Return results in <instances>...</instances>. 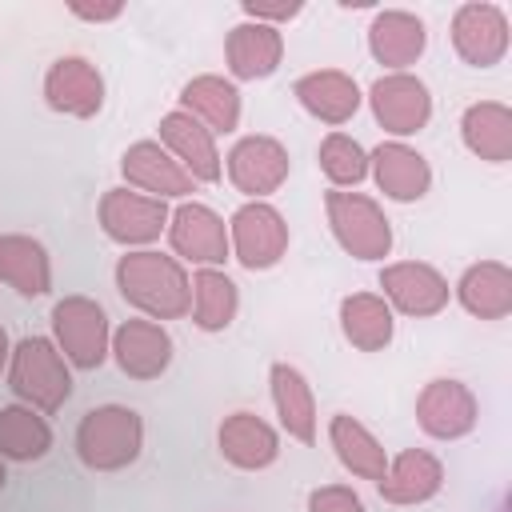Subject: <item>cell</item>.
Segmentation results:
<instances>
[{
	"mask_svg": "<svg viewBox=\"0 0 512 512\" xmlns=\"http://www.w3.org/2000/svg\"><path fill=\"white\" fill-rule=\"evenodd\" d=\"M116 288L136 312H144V320H180L192 308V280L184 264L152 248H136L116 260Z\"/></svg>",
	"mask_w": 512,
	"mask_h": 512,
	"instance_id": "6da1fadb",
	"label": "cell"
},
{
	"mask_svg": "<svg viewBox=\"0 0 512 512\" xmlns=\"http://www.w3.org/2000/svg\"><path fill=\"white\" fill-rule=\"evenodd\" d=\"M8 388L36 412L52 416L72 396V372L60 356L56 340L48 336H24L8 356Z\"/></svg>",
	"mask_w": 512,
	"mask_h": 512,
	"instance_id": "7a4b0ae2",
	"label": "cell"
},
{
	"mask_svg": "<svg viewBox=\"0 0 512 512\" xmlns=\"http://www.w3.org/2000/svg\"><path fill=\"white\" fill-rule=\"evenodd\" d=\"M144 448V420L136 408L100 404L80 416L76 424V456L92 472H120Z\"/></svg>",
	"mask_w": 512,
	"mask_h": 512,
	"instance_id": "3957f363",
	"label": "cell"
},
{
	"mask_svg": "<svg viewBox=\"0 0 512 512\" xmlns=\"http://www.w3.org/2000/svg\"><path fill=\"white\" fill-rule=\"evenodd\" d=\"M324 212H328V228H332L336 244L348 256H356V260H384L392 252V224H388L384 208L372 196L332 188L324 196Z\"/></svg>",
	"mask_w": 512,
	"mask_h": 512,
	"instance_id": "277c9868",
	"label": "cell"
},
{
	"mask_svg": "<svg viewBox=\"0 0 512 512\" xmlns=\"http://www.w3.org/2000/svg\"><path fill=\"white\" fill-rule=\"evenodd\" d=\"M52 336L60 356L72 368H100L104 356L112 352V328H108V312L88 300V296H64L52 308Z\"/></svg>",
	"mask_w": 512,
	"mask_h": 512,
	"instance_id": "5b68a950",
	"label": "cell"
},
{
	"mask_svg": "<svg viewBox=\"0 0 512 512\" xmlns=\"http://www.w3.org/2000/svg\"><path fill=\"white\" fill-rule=\"evenodd\" d=\"M228 248L248 272H268L288 252V224L268 200H248L228 220Z\"/></svg>",
	"mask_w": 512,
	"mask_h": 512,
	"instance_id": "8992f818",
	"label": "cell"
},
{
	"mask_svg": "<svg viewBox=\"0 0 512 512\" xmlns=\"http://www.w3.org/2000/svg\"><path fill=\"white\" fill-rule=\"evenodd\" d=\"M168 204L132 188H108L100 196V228L108 240L124 244V248H144L152 240H160V232L168 228Z\"/></svg>",
	"mask_w": 512,
	"mask_h": 512,
	"instance_id": "52a82bcc",
	"label": "cell"
},
{
	"mask_svg": "<svg viewBox=\"0 0 512 512\" xmlns=\"http://www.w3.org/2000/svg\"><path fill=\"white\" fill-rule=\"evenodd\" d=\"M372 116L392 136H412L432 120V96L428 84L412 72H388L368 88Z\"/></svg>",
	"mask_w": 512,
	"mask_h": 512,
	"instance_id": "ba28073f",
	"label": "cell"
},
{
	"mask_svg": "<svg viewBox=\"0 0 512 512\" xmlns=\"http://www.w3.org/2000/svg\"><path fill=\"white\" fill-rule=\"evenodd\" d=\"M452 48L472 68H492L508 52V16L500 4L468 0L452 16Z\"/></svg>",
	"mask_w": 512,
	"mask_h": 512,
	"instance_id": "9c48e42d",
	"label": "cell"
},
{
	"mask_svg": "<svg viewBox=\"0 0 512 512\" xmlns=\"http://www.w3.org/2000/svg\"><path fill=\"white\" fill-rule=\"evenodd\" d=\"M476 420H480V404L472 388L460 380H448V376L428 380L416 396V424L432 440H460L476 428Z\"/></svg>",
	"mask_w": 512,
	"mask_h": 512,
	"instance_id": "30bf717a",
	"label": "cell"
},
{
	"mask_svg": "<svg viewBox=\"0 0 512 512\" xmlns=\"http://www.w3.org/2000/svg\"><path fill=\"white\" fill-rule=\"evenodd\" d=\"M288 148L276 136H240L228 152V180L236 192L264 200L288 180Z\"/></svg>",
	"mask_w": 512,
	"mask_h": 512,
	"instance_id": "8fae6325",
	"label": "cell"
},
{
	"mask_svg": "<svg viewBox=\"0 0 512 512\" xmlns=\"http://www.w3.org/2000/svg\"><path fill=\"white\" fill-rule=\"evenodd\" d=\"M168 240H172V252L180 260H192L200 268H220L232 256L228 224L208 204H196V200H184L168 216Z\"/></svg>",
	"mask_w": 512,
	"mask_h": 512,
	"instance_id": "7c38bea8",
	"label": "cell"
},
{
	"mask_svg": "<svg viewBox=\"0 0 512 512\" xmlns=\"http://www.w3.org/2000/svg\"><path fill=\"white\" fill-rule=\"evenodd\" d=\"M380 288H384V300L388 308L404 312V316H436L448 308V280L424 264V260H396V264H384L380 272Z\"/></svg>",
	"mask_w": 512,
	"mask_h": 512,
	"instance_id": "4fadbf2b",
	"label": "cell"
},
{
	"mask_svg": "<svg viewBox=\"0 0 512 512\" xmlns=\"http://www.w3.org/2000/svg\"><path fill=\"white\" fill-rule=\"evenodd\" d=\"M44 100L64 116L92 120L104 108V76L84 56H60L44 72Z\"/></svg>",
	"mask_w": 512,
	"mask_h": 512,
	"instance_id": "5bb4252c",
	"label": "cell"
},
{
	"mask_svg": "<svg viewBox=\"0 0 512 512\" xmlns=\"http://www.w3.org/2000/svg\"><path fill=\"white\" fill-rule=\"evenodd\" d=\"M120 172L128 180L132 192L156 196V200H184L188 192H196V180L168 156V148L160 140H136L124 156H120Z\"/></svg>",
	"mask_w": 512,
	"mask_h": 512,
	"instance_id": "9a60e30c",
	"label": "cell"
},
{
	"mask_svg": "<svg viewBox=\"0 0 512 512\" xmlns=\"http://www.w3.org/2000/svg\"><path fill=\"white\" fill-rule=\"evenodd\" d=\"M160 144L168 148V156L196 180V184H216L224 164H220V152H216V136L192 120L188 112H168L160 120Z\"/></svg>",
	"mask_w": 512,
	"mask_h": 512,
	"instance_id": "2e32d148",
	"label": "cell"
},
{
	"mask_svg": "<svg viewBox=\"0 0 512 512\" xmlns=\"http://www.w3.org/2000/svg\"><path fill=\"white\" fill-rule=\"evenodd\" d=\"M112 356L124 376L132 380H156L172 364V336L156 320H124L112 332Z\"/></svg>",
	"mask_w": 512,
	"mask_h": 512,
	"instance_id": "e0dca14e",
	"label": "cell"
},
{
	"mask_svg": "<svg viewBox=\"0 0 512 512\" xmlns=\"http://www.w3.org/2000/svg\"><path fill=\"white\" fill-rule=\"evenodd\" d=\"M292 96L300 100V108L308 116H316L320 124H332V128L348 124L356 116L360 100H364L360 96V84L348 72H340V68H320V72L300 76L292 84Z\"/></svg>",
	"mask_w": 512,
	"mask_h": 512,
	"instance_id": "ac0fdd59",
	"label": "cell"
},
{
	"mask_svg": "<svg viewBox=\"0 0 512 512\" xmlns=\"http://www.w3.org/2000/svg\"><path fill=\"white\" fill-rule=\"evenodd\" d=\"M368 172L376 176L380 192H384L388 200H396V204L420 200V196L428 192V184H432L428 160H424L416 148H408L404 140H384V144L368 156Z\"/></svg>",
	"mask_w": 512,
	"mask_h": 512,
	"instance_id": "d6986e66",
	"label": "cell"
},
{
	"mask_svg": "<svg viewBox=\"0 0 512 512\" xmlns=\"http://www.w3.org/2000/svg\"><path fill=\"white\" fill-rule=\"evenodd\" d=\"M216 444H220V456L232 468H244V472H260V468L276 464V456H280L276 428L268 420H260L256 412H232V416H224V424L216 432Z\"/></svg>",
	"mask_w": 512,
	"mask_h": 512,
	"instance_id": "ffe728a7",
	"label": "cell"
},
{
	"mask_svg": "<svg viewBox=\"0 0 512 512\" xmlns=\"http://www.w3.org/2000/svg\"><path fill=\"white\" fill-rule=\"evenodd\" d=\"M376 488L388 504H400V508L424 504L444 488V464L424 448H404L396 460H388Z\"/></svg>",
	"mask_w": 512,
	"mask_h": 512,
	"instance_id": "44dd1931",
	"label": "cell"
},
{
	"mask_svg": "<svg viewBox=\"0 0 512 512\" xmlns=\"http://www.w3.org/2000/svg\"><path fill=\"white\" fill-rule=\"evenodd\" d=\"M224 60H228V72L236 80H264L280 68L284 60V36L280 28L272 24H256V20H244L228 32L224 40Z\"/></svg>",
	"mask_w": 512,
	"mask_h": 512,
	"instance_id": "7402d4cb",
	"label": "cell"
},
{
	"mask_svg": "<svg viewBox=\"0 0 512 512\" xmlns=\"http://www.w3.org/2000/svg\"><path fill=\"white\" fill-rule=\"evenodd\" d=\"M424 44H428L424 20L412 12L388 8V12H376V20L368 24V48L392 72H404L408 64H416L424 56Z\"/></svg>",
	"mask_w": 512,
	"mask_h": 512,
	"instance_id": "603a6c76",
	"label": "cell"
},
{
	"mask_svg": "<svg viewBox=\"0 0 512 512\" xmlns=\"http://www.w3.org/2000/svg\"><path fill=\"white\" fill-rule=\"evenodd\" d=\"M268 380H272V404H276L280 428L300 444H316V396L304 372L280 360L268 368Z\"/></svg>",
	"mask_w": 512,
	"mask_h": 512,
	"instance_id": "cb8c5ba5",
	"label": "cell"
},
{
	"mask_svg": "<svg viewBox=\"0 0 512 512\" xmlns=\"http://www.w3.org/2000/svg\"><path fill=\"white\" fill-rule=\"evenodd\" d=\"M0 284L16 288L20 296L36 300L52 288V260L48 248L20 232H0Z\"/></svg>",
	"mask_w": 512,
	"mask_h": 512,
	"instance_id": "d4e9b609",
	"label": "cell"
},
{
	"mask_svg": "<svg viewBox=\"0 0 512 512\" xmlns=\"http://www.w3.org/2000/svg\"><path fill=\"white\" fill-rule=\"evenodd\" d=\"M180 112L200 120L212 136L236 132V124H240V92L224 76H212V72L208 76H192L180 88Z\"/></svg>",
	"mask_w": 512,
	"mask_h": 512,
	"instance_id": "484cf974",
	"label": "cell"
},
{
	"mask_svg": "<svg viewBox=\"0 0 512 512\" xmlns=\"http://www.w3.org/2000/svg\"><path fill=\"white\" fill-rule=\"evenodd\" d=\"M456 300L480 320H504L512 312V268L500 260H480L456 280Z\"/></svg>",
	"mask_w": 512,
	"mask_h": 512,
	"instance_id": "4316f807",
	"label": "cell"
},
{
	"mask_svg": "<svg viewBox=\"0 0 512 512\" xmlns=\"http://www.w3.org/2000/svg\"><path fill=\"white\" fill-rule=\"evenodd\" d=\"M460 136L472 156L488 164H508L512 160V108L500 100L468 104L460 116Z\"/></svg>",
	"mask_w": 512,
	"mask_h": 512,
	"instance_id": "83f0119b",
	"label": "cell"
},
{
	"mask_svg": "<svg viewBox=\"0 0 512 512\" xmlns=\"http://www.w3.org/2000/svg\"><path fill=\"white\" fill-rule=\"evenodd\" d=\"M340 332L352 348L360 352H380L392 344V332H396V316L388 308L384 296L376 292H352L340 300Z\"/></svg>",
	"mask_w": 512,
	"mask_h": 512,
	"instance_id": "f1b7e54d",
	"label": "cell"
},
{
	"mask_svg": "<svg viewBox=\"0 0 512 512\" xmlns=\"http://www.w3.org/2000/svg\"><path fill=\"white\" fill-rule=\"evenodd\" d=\"M328 440H332L340 464H344L352 476L372 480V484L384 476V468H388V452H384V444H380L356 416L336 412V416L328 420Z\"/></svg>",
	"mask_w": 512,
	"mask_h": 512,
	"instance_id": "f546056e",
	"label": "cell"
},
{
	"mask_svg": "<svg viewBox=\"0 0 512 512\" xmlns=\"http://www.w3.org/2000/svg\"><path fill=\"white\" fill-rule=\"evenodd\" d=\"M188 280H192V308H188L192 324L200 332H224L236 320V308H240L236 284L220 268H196Z\"/></svg>",
	"mask_w": 512,
	"mask_h": 512,
	"instance_id": "4dcf8cb0",
	"label": "cell"
},
{
	"mask_svg": "<svg viewBox=\"0 0 512 512\" xmlns=\"http://www.w3.org/2000/svg\"><path fill=\"white\" fill-rule=\"evenodd\" d=\"M48 448H52V428H48L44 412H36L28 404L0 408V456L4 460L32 464V460L48 456Z\"/></svg>",
	"mask_w": 512,
	"mask_h": 512,
	"instance_id": "1f68e13d",
	"label": "cell"
},
{
	"mask_svg": "<svg viewBox=\"0 0 512 512\" xmlns=\"http://www.w3.org/2000/svg\"><path fill=\"white\" fill-rule=\"evenodd\" d=\"M320 172L328 176V184L332 188H356L364 176H368V152L352 140V136H344V132H328L324 140H320Z\"/></svg>",
	"mask_w": 512,
	"mask_h": 512,
	"instance_id": "d6a6232c",
	"label": "cell"
},
{
	"mask_svg": "<svg viewBox=\"0 0 512 512\" xmlns=\"http://www.w3.org/2000/svg\"><path fill=\"white\" fill-rule=\"evenodd\" d=\"M308 512H364V500L348 484H320L308 492Z\"/></svg>",
	"mask_w": 512,
	"mask_h": 512,
	"instance_id": "836d02e7",
	"label": "cell"
},
{
	"mask_svg": "<svg viewBox=\"0 0 512 512\" xmlns=\"http://www.w3.org/2000/svg\"><path fill=\"white\" fill-rule=\"evenodd\" d=\"M240 8H244V16H248V20H256V24H272V28L304 12V4H300V0H244Z\"/></svg>",
	"mask_w": 512,
	"mask_h": 512,
	"instance_id": "e575fe53",
	"label": "cell"
},
{
	"mask_svg": "<svg viewBox=\"0 0 512 512\" xmlns=\"http://www.w3.org/2000/svg\"><path fill=\"white\" fill-rule=\"evenodd\" d=\"M68 12H72V16H80V20L104 24V20H116V16L124 12V4H120V0H108V4H84V0H72V4H68Z\"/></svg>",
	"mask_w": 512,
	"mask_h": 512,
	"instance_id": "d590c367",
	"label": "cell"
},
{
	"mask_svg": "<svg viewBox=\"0 0 512 512\" xmlns=\"http://www.w3.org/2000/svg\"><path fill=\"white\" fill-rule=\"evenodd\" d=\"M8 356H12V348H8V332L0 328V372H4V364H8Z\"/></svg>",
	"mask_w": 512,
	"mask_h": 512,
	"instance_id": "8d00e7d4",
	"label": "cell"
},
{
	"mask_svg": "<svg viewBox=\"0 0 512 512\" xmlns=\"http://www.w3.org/2000/svg\"><path fill=\"white\" fill-rule=\"evenodd\" d=\"M4 484H8V468H4V456H0V492H4Z\"/></svg>",
	"mask_w": 512,
	"mask_h": 512,
	"instance_id": "74e56055",
	"label": "cell"
}]
</instances>
